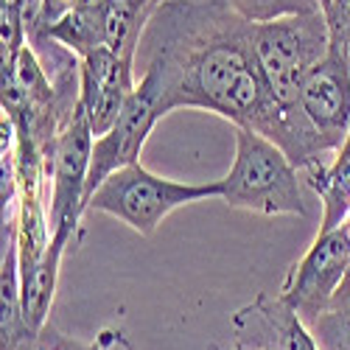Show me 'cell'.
Here are the masks:
<instances>
[{
    "label": "cell",
    "mask_w": 350,
    "mask_h": 350,
    "mask_svg": "<svg viewBox=\"0 0 350 350\" xmlns=\"http://www.w3.org/2000/svg\"><path fill=\"white\" fill-rule=\"evenodd\" d=\"M140 51L146 53L143 73L157 84L163 115L183 107L216 112L288 152L291 124L258 68L252 20L224 0L154 3Z\"/></svg>",
    "instance_id": "obj_1"
},
{
    "label": "cell",
    "mask_w": 350,
    "mask_h": 350,
    "mask_svg": "<svg viewBox=\"0 0 350 350\" xmlns=\"http://www.w3.org/2000/svg\"><path fill=\"white\" fill-rule=\"evenodd\" d=\"M297 165L269 137L236 126V157L221 183V202L258 216H308Z\"/></svg>",
    "instance_id": "obj_2"
},
{
    "label": "cell",
    "mask_w": 350,
    "mask_h": 350,
    "mask_svg": "<svg viewBox=\"0 0 350 350\" xmlns=\"http://www.w3.org/2000/svg\"><path fill=\"white\" fill-rule=\"evenodd\" d=\"M252 48L272 96L288 118H303L300 87L308 70L331 48V34L323 9L286 14L267 23H252Z\"/></svg>",
    "instance_id": "obj_3"
},
{
    "label": "cell",
    "mask_w": 350,
    "mask_h": 350,
    "mask_svg": "<svg viewBox=\"0 0 350 350\" xmlns=\"http://www.w3.org/2000/svg\"><path fill=\"white\" fill-rule=\"evenodd\" d=\"M202 199H221V183H180L149 171L140 160L118 168L87 199V213L98 211L124 221L140 236H154V230L174 211Z\"/></svg>",
    "instance_id": "obj_4"
},
{
    "label": "cell",
    "mask_w": 350,
    "mask_h": 350,
    "mask_svg": "<svg viewBox=\"0 0 350 350\" xmlns=\"http://www.w3.org/2000/svg\"><path fill=\"white\" fill-rule=\"evenodd\" d=\"M96 132L87 121L81 104L70 112L59 137L48 157V180H51V239L65 244L68 250L81 239V216H84V193L87 174H90Z\"/></svg>",
    "instance_id": "obj_5"
},
{
    "label": "cell",
    "mask_w": 350,
    "mask_h": 350,
    "mask_svg": "<svg viewBox=\"0 0 350 350\" xmlns=\"http://www.w3.org/2000/svg\"><path fill=\"white\" fill-rule=\"evenodd\" d=\"M160 118H163V112H160V98H157V84L152 76L143 73V76H137V87L132 90L121 118L104 135H98L93 143V160H90L87 193H84V213H87V199L93 196V191L109 174L140 160L143 146Z\"/></svg>",
    "instance_id": "obj_6"
},
{
    "label": "cell",
    "mask_w": 350,
    "mask_h": 350,
    "mask_svg": "<svg viewBox=\"0 0 350 350\" xmlns=\"http://www.w3.org/2000/svg\"><path fill=\"white\" fill-rule=\"evenodd\" d=\"M350 269V236L345 224L317 232L308 252L283 278L280 297L295 308L306 323L317 317L342 288Z\"/></svg>",
    "instance_id": "obj_7"
},
{
    "label": "cell",
    "mask_w": 350,
    "mask_h": 350,
    "mask_svg": "<svg viewBox=\"0 0 350 350\" xmlns=\"http://www.w3.org/2000/svg\"><path fill=\"white\" fill-rule=\"evenodd\" d=\"M300 109L323 140L325 154H336L350 135V56L347 48L331 45L303 87Z\"/></svg>",
    "instance_id": "obj_8"
},
{
    "label": "cell",
    "mask_w": 350,
    "mask_h": 350,
    "mask_svg": "<svg viewBox=\"0 0 350 350\" xmlns=\"http://www.w3.org/2000/svg\"><path fill=\"white\" fill-rule=\"evenodd\" d=\"M137 87L135 59L115 53L109 48H98L81 59V79H79V104L90 121L96 137L104 135L115 121Z\"/></svg>",
    "instance_id": "obj_9"
},
{
    "label": "cell",
    "mask_w": 350,
    "mask_h": 350,
    "mask_svg": "<svg viewBox=\"0 0 350 350\" xmlns=\"http://www.w3.org/2000/svg\"><path fill=\"white\" fill-rule=\"evenodd\" d=\"M232 334L239 350H319L306 319L280 295L267 291L232 314Z\"/></svg>",
    "instance_id": "obj_10"
},
{
    "label": "cell",
    "mask_w": 350,
    "mask_h": 350,
    "mask_svg": "<svg viewBox=\"0 0 350 350\" xmlns=\"http://www.w3.org/2000/svg\"><path fill=\"white\" fill-rule=\"evenodd\" d=\"M31 336L23 311V272L17 247V213L3 219V258H0V350H20Z\"/></svg>",
    "instance_id": "obj_11"
},
{
    "label": "cell",
    "mask_w": 350,
    "mask_h": 350,
    "mask_svg": "<svg viewBox=\"0 0 350 350\" xmlns=\"http://www.w3.org/2000/svg\"><path fill=\"white\" fill-rule=\"evenodd\" d=\"M306 180H308L311 191L319 196V202H323L319 232L342 227V221L350 211V135L331 163H319L306 171Z\"/></svg>",
    "instance_id": "obj_12"
},
{
    "label": "cell",
    "mask_w": 350,
    "mask_h": 350,
    "mask_svg": "<svg viewBox=\"0 0 350 350\" xmlns=\"http://www.w3.org/2000/svg\"><path fill=\"white\" fill-rule=\"evenodd\" d=\"M68 252L70 250L65 244L51 239L45 258L28 275H23V311H25V323L31 334L48 325V314L56 297V283H59V267Z\"/></svg>",
    "instance_id": "obj_13"
},
{
    "label": "cell",
    "mask_w": 350,
    "mask_h": 350,
    "mask_svg": "<svg viewBox=\"0 0 350 350\" xmlns=\"http://www.w3.org/2000/svg\"><path fill=\"white\" fill-rule=\"evenodd\" d=\"M152 9L154 0H107L101 9L104 48L126 56V59H137V48Z\"/></svg>",
    "instance_id": "obj_14"
},
{
    "label": "cell",
    "mask_w": 350,
    "mask_h": 350,
    "mask_svg": "<svg viewBox=\"0 0 350 350\" xmlns=\"http://www.w3.org/2000/svg\"><path fill=\"white\" fill-rule=\"evenodd\" d=\"M319 350H350V291L339 288L336 297L308 319Z\"/></svg>",
    "instance_id": "obj_15"
},
{
    "label": "cell",
    "mask_w": 350,
    "mask_h": 350,
    "mask_svg": "<svg viewBox=\"0 0 350 350\" xmlns=\"http://www.w3.org/2000/svg\"><path fill=\"white\" fill-rule=\"evenodd\" d=\"M227 6H232L241 17L252 23H267L275 17L286 14H303V12H317V0H224Z\"/></svg>",
    "instance_id": "obj_16"
},
{
    "label": "cell",
    "mask_w": 350,
    "mask_h": 350,
    "mask_svg": "<svg viewBox=\"0 0 350 350\" xmlns=\"http://www.w3.org/2000/svg\"><path fill=\"white\" fill-rule=\"evenodd\" d=\"M0 42H3V62L0 65L14 62L17 53L28 45V28L12 0H3V6H0Z\"/></svg>",
    "instance_id": "obj_17"
},
{
    "label": "cell",
    "mask_w": 350,
    "mask_h": 350,
    "mask_svg": "<svg viewBox=\"0 0 350 350\" xmlns=\"http://www.w3.org/2000/svg\"><path fill=\"white\" fill-rule=\"evenodd\" d=\"M20 350H98V345H96V339L93 342H79V339L62 334L59 328H53L48 323L42 331L28 336L20 345Z\"/></svg>",
    "instance_id": "obj_18"
},
{
    "label": "cell",
    "mask_w": 350,
    "mask_h": 350,
    "mask_svg": "<svg viewBox=\"0 0 350 350\" xmlns=\"http://www.w3.org/2000/svg\"><path fill=\"white\" fill-rule=\"evenodd\" d=\"M323 14L328 23L331 45L347 48V42H350V0H328L323 6Z\"/></svg>",
    "instance_id": "obj_19"
},
{
    "label": "cell",
    "mask_w": 350,
    "mask_h": 350,
    "mask_svg": "<svg viewBox=\"0 0 350 350\" xmlns=\"http://www.w3.org/2000/svg\"><path fill=\"white\" fill-rule=\"evenodd\" d=\"M96 345H98V350H135V345L126 339V334L121 328H104L96 336Z\"/></svg>",
    "instance_id": "obj_20"
},
{
    "label": "cell",
    "mask_w": 350,
    "mask_h": 350,
    "mask_svg": "<svg viewBox=\"0 0 350 350\" xmlns=\"http://www.w3.org/2000/svg\"><path fill=\"white\" fill-rule=\"evenodd\" d=\"M342 224H345V230H347V236H350V211H347V216H345V221H342Z\"/></svg>",
    "instance_id": "obj_21"
},
{
    "label": "cell",
    "mask_w": 350,
    "mask_h": 350,
    "mask_svg": "<svg viewBox=\"0 0 350 350\" xmlns=\"http://www.w3.org/2000/svg\"><path fill=\"white\" fill-rule=\"evenodd\" d=\"M342 288H345V291H350V269H347V278H345V283H342Z\"/></svg>",
    "instance_id": "obj_22"
},
{
    "label": "cell",
    "mask_w": 350,
    "mask_h": 350,
    "mask_svg": "<svg viewBox=\"0 0 350 350\" xmlns=\"http://www.w3.org/2000/svg\"><path fill=\"white\" fill-rule=\"evenodd\" d=\"M317 3H319V9H323V6H325V3H328V0H317Z\"/></svg>",
    "instance_id": "obj_23"
},
{
    "label": "cell",
    "mask_w": 350,
    "mask_h": 350,
    "mask_svg": "<svg viewBox=\"0 0 350 350\" xmlns=\"http://www.w3.org/2000/svg\"><path fill=\"white\" fill-rule=\"evenodd\" d=\"M347 56H350V42H347Z\"/></svg>",
    "instance_id": "obj_24"
},
{
    "label": "cell",
    "mask_w": 350,
    "mask_h": 350,
    "mask_svg": "<svg viewBox=\"0 0 350 350\" xmlns=\"http://www.w3.org/2000/svg\"><path fill=\"white\" fill-rule=\"evenodd\" d=\"M154 3H163V0H154Z\"/></svg>",
    "instance_id": "obj_25"
},
{
    "label": "cell",
    "mask_w": 350,
    "mask_h": 350,
    "mask_svg": "<svg viewBox=\"0 0 350 350\" xmlns=\"http://www.w3.org/2000/svg\"><path fill=\"white\" fill-rule=\"evenodd\" d=\"M213 350H216V347H213ZM232 350H239V347H232Z\"/></svg>",
    "instance_id": "obj_26"
}]
</instances>
